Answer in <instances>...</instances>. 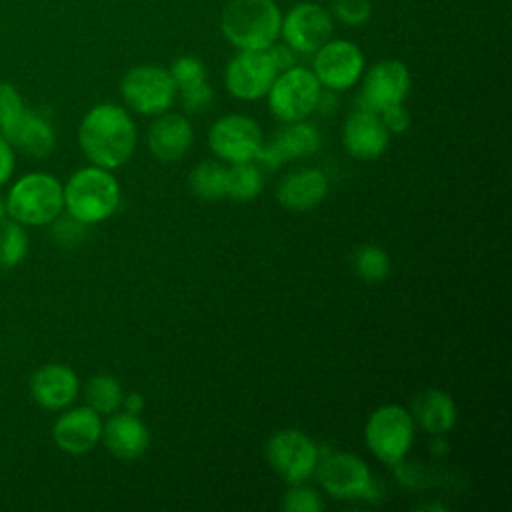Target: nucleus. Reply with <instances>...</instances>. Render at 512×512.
I'll return each instance as SVG.
<instances>
[{
  "instance_id": "nucleus-1",
  "label": "nucleus",
  "mask_w": 512,
  "mask_h": 512,
  "mask_svg": "<svg viewBox=\"0 0 512 512\" xmlns=\"http://www.w3.org/2000/svg\"><path fill=\"white\" fill-rule=\"evenodd\" d=\"M84 156L100 168L114 170L126 164L136 148V126L118 104H98L86 112L78 126Z\"/></svg>"
},
{
  "instance_id": "nucleus-2",
  "label": "nucleus",
  "mask_w": 512,
  "mask_h": 512,
  "mask_svg": "<svg viewBox=\"0 0 512 512\" xmlns=\"http://www.w3.org/2000/svg\"><path fill=\"white\" fill-rule=\"evenodd\" d=\"M282 14L274 0H230L220 16L224 38L238 50H266L280 36Z\"/></svg>"
},
{
  "instance_id": "nucleus-3",
  "label": "nucleus",
  "mask_w": 512,
  "mask_h": 512,
  "mask_svg": "<svg viewBox=\"0 0 512 512\" xmlns=\"http://www.w3.org/2000/svg\"><path fill=\"white\" fill-rule=\"evenodd\" d=\"M120 204V184L110 170L86 166L76 170L64 186V208L82 224L110 218Z\"/></svg>"
},
{
  "instance_id": "nucleus-4",
  "label": "nucleus",
  "mask_w": 512,
  "mask_h": 512,
  "mask_svg": "<svg viewBox=\"0 0 512 512\" xmlns=\"http://www.w3.org/2000/svg\"><path fill=\"white\" fill-rule=\"evenodd\" d=\"M64 210V186L46 172L22 176L8 192L6 214L24 224L40 226L54 222Z\"/></svg>"
},
{
  "instance_id": "nucleus-5",
  "label": "nucleus",
  "mask_w": 512,
  "mask_h": 512,
  "mask_svg": "<svg viewBox=\"0 0 512 512\" xmlns=\"http://www.w3.org/2000/svg\"><path fill=\"white\" fill-rule=\"evenodd\" d=\"M414 420L400 404L376 408L364 426V440L370 452L384 464H400L414 442Z\"/></svg>"
},
{
  "instance_id": "nucleus-6",
  "label": "nucleus",
  "mask_w": 512,
  "mask_h": 512,
  "mask_svg": "<svg viewBox=\"0 0 512 512\" xmlns=\"http://www.w3.org/2000/svg\"><path fill=\"white\" fill-rule=\"evenodd\" d=\"M322 94V86L312 70L304 66H292L278 72L266 98L270 112L284 124L306 120L316 108Z\"/></svg>"
},
{
  "instance_id": "nucleus-7",
  "label": "nucleus",
  "mask_w": 512,
  "mask_h": 512,
  "mask_svg": "<svg viewBox=\"0 0 512 512\" xmlns=\"http://www.w3.org/2000/svg\"><path fill=\"white\" fill-rule=\"evenodd\" d=\"M120 94L130 110L144 116H158L168 112L178 90L168 68L142 64L130 68L122 76Z\"/></svg>"
},
{
  "instance_id": "nucleus-8",
  "label": "nucleus",
  "mask_w": 512,
  "mask_h": 512,
  "mask_svg": "<svg viewBox=\"0 0 512 512\" xmlns=\"http://www.w3.org/2000/svg\"><path fill=\"white\" fill-rule=\"evenodd\" d=\"M316 474L324 492L334 498H340V500H352V498L376 500L378 498V488L372 478V472L368 464L356 454L330 452L326 456H320Z\"/></svg>"
},
{
  "instance_id": "nucleus-9",
  "label": "nucleus",
  "mask_w": 512,
  "mask_h": 512,
  "mask_svg": "<svg viewBox=\"0 0 512 512\" xmlns=\"http://www.w3.org/2000/svg\"><path fill=\"white\" fill-rule=\"evenodd\" d=\"M266 460L270 468L286 482L300 484L308 480L318 466L320 448L318 444L300 430L288 428L276 432L266 442Z\"/></svg>"
},
{
  "instance_id": "nucleus-10",
  "label": "nucleus",
  "mask_w": 512,
  "mask_h": 512,
  "mask_svg": "<svg viewBox=\"0 0 512 512\" xmlns=\"http://www.w3.org/2000/svg\"><path fill=\"white\" fill-rule=\"evenodd\" d=\"M208 144L214 156L224 162H252L264 144V134L254 118L246 114H226L212 124Z\"/></svg>"
},
{
  "instance_id": "nucleus-11",
  "label": "nucleus",
  "mask_w": 512,
  "mask_h": 512,
  "mask_svg": "<svg viewBox=\"0 0 512 512\" xmlns=\"http://www.w3.org/2000/svg\"><path fill=\"white\" fill-rule=\"evenodd\" d=\"M332 14L316 2L294 4L280 22V36L294 52L314 54L332 38Z\"/></svg>"
},
{
  "instance_id": "nucleus-12",
  "label": "nucleus",
  "mask_w": 512,
  "mask_h": 512,
  "mask_svg": "<svg viewBox=\"0 0 512 512\" xmlns=\"http://www.w3.org/2000/svg\"><path fill=\"white\" fill-rule=\"evenodd\" d=\"M312 72L320 86L340 92L352 88L364 72V54L350 40H328L314 52Z\"/></svg>"
},
{
  "instance_id": "nucleus-13",
  "label": "nucleus",
  "mask_w": 512,
  "mask_h": 512,
  "mask_svg": "<svg viewBox=\"0 0 512 512\" xmlns=\"http://www.w3.org/2000/svg\"><path fill=\"white\" fill-rule=\"evenodd\" d=\"M278 70L268 50H238L226 66L224 82L238 100H260L268 94Z\"/></svg>"
},
{
  "instance_id": "nucleus-14",
  "label": "nucleus",
  "mask_w": 512,
  "mask_h": 512,
  "mask_svg": "<svg viewBox=\"0 0 512 512\" xmlns=\"http://www.w3.org/2000/svg\"><path fill=\"white\" fill-rule=\"evenodd\" d=\"M410 72L400 60L376 62L362 78L358 108L382 112L388 106L402 104L410 92Z\"/></svg>"
},
{
  "instance_id": "nucleus-15",
  "label": "nucleus",
  "mask_w": 512,
  "mask_h": 512,
  "mask_svg": "<svg viewBox=\"0 0 512 512\" xmlns=\"http://www.w3.org/2000/svg\"><path fill=\"white\" fill-rule=\"evenodd\" d=\"M388 142L390 132L386 130L378 112L358 108L346 116L342 126V144L352 158L376 160L384 154Z\"/></svg>"
},
{
  "instance_id": "nucleus-16",
  "label": "nucleus",
  "mask_w": 512,
  "mask_h": 512,
  "mask_svg": "<svg viewBox=\"0 0 512 512\" xmlns=\"http://www.w3.org/2000/svg\"><path fill=\"white\" fill-rule=\"evenodd\" d=\"M56 446L72 456L90 452L102 438V420L96 410L86 406H76L64 412L52 428Z\"/></svg>"
},
{
  "instance_id": "nucleus-17",
  "label": "nucleus",
  "mask_w": 512,
  "mask_h": 512,
  "mask_svg": "<svg viewBox=\"0 0 512 512\" xmlns=\"http://www.w3.org/2000/svg\"><path fill=\"white\" fill-rule=\"evenodd\" d=\"M320 148V134L318 130L300 120V122H288L270 142H264L256 160L262 162L268 168H278L286 160L312 156Z\"/></svg>"
},
{
  "instance_id": "nucleus-18",
  "label": "nucleus",
  "mask_w": 512,
  "mask_h": 512,
  "mask_svg": "<svg viewBox=\"0 0 512 512\" xmlns=\"http://www.w3.org/2000/svg\"><path fill=\"white\" fill-rule=\"evenodd\" d=\"M0 130L12 148H18L36 158L48 156L56 144L52 124L44 116L26 108H22L4 126H0Z\"/></svg>"
},
{
  "instance_id": "nucleus-19",
  "label": "nucleus",
  "mask_w": 512,
  "mask_h": 512,
  "mask_svg": "<svg viewBox=\"0 0 512 512\" xmlns=\"http://www.w3.org/2000/svg\"><path fill=\"white\" fill-rule=\"evenodd\" d=\"M78 388L80 382L76 372L70 366L56 362L40 366L30 380L32 398L46 410H60L72 404L78 396Z\"/></svg>"
},
{
  "instance_id": "nucleus-20",
  "label": "nucleus",
  "mask_w": 512,
  "mask_h": 512,
  "mask_svg": "<svg viewBox=\"0 0 512 512\" xmlns=\"http://www.w3.org/2000/svg\"><path fill=\"white\" fill-rule=\"evenodd\" d=\"M110 454L122 460H134L142 456L150 442V432L138 414L116 412L102 422V438Z\"/></svg>"
},
{
  "instance_id": "nucleus-21",
  "label": "nucleus",
  "mask_w": 512,
  "mask_h": 512,
  "mask_svg": "<svg viewBox=\"0 0 512 512\" xmlns=\"http://www.w3.org/2000/svg\"><path fill=\"white\" fill-rule=\"evenodd\" d=\"M194 132L182 114H158L148 128V148L160 162L180 160L192 146Z\"/></svg>"
},
{
  "instance_id": "nucleus-22",
  "label": "nucleus",
  "mask_w": 512,
  "mask_h": 512,
  "mask_svg": "<svg viewBox=\"0 0 512 512\" xmlns=\"http://www.w3.org/2000/svg\"><path fill=\"white\" fill-rule=\"evenodd\" d=\"M328 194V178L322 170L302 168L286 178L276 188L278 202L292 212H308L316 208Z\"/></svg>"
},
{
  "instance_id": "nucleus-23",
  "label": "nucleus",
  "mask_w": 512,
  "mask_h": 512,
  "mask_svg": "<svg viewBox=\"0 0 512 512\" xmlns=\"http://www.w3.org/2000/svg\"><path fill=\"white\" fill-rule=\"evenodd\" d=\"M410 414L414 424H418L422 430L434 436H442L448 430H452L458 418V410L452 396L436 388H428L416 394L412 400Z\"/></svg>"
},
{
  "instance_id": "nucleus-24",
  "label": "nucleus",
  "mask_w": 512,
  "mask_h": 512,
  "mask_svg": "<svg viewBox=\"0 0 512 512\" xmlns=\"http://www.w3.org/2000/svg\"><path fill=\"white\" fill-rule=\"evenodd\" d=\"M190 190L202 200H218L226 196V166L216 160H204L194 166L188 176Z\"/></svg>"
},
{
  "instance_id": "nucleus-25",
  "label": "nucleus",
  "mask_w": 512,
  "mask_h": 512,
  "mask_svg": "<svg viewBox=\"0 0 512 512\" xmlns=\"http://www.w3.org/2000/svg\"><path fill=\"white\" fill-rule=\"evenodd\" d=\"M122 396H124V392H122L120 382L114 376H108V374L92 376L86 382V388H84L86 404L92 410H96L98 414L116 412L122 404Z\"/></svg>"
},
{
  "instance_id": "nucleus-26",
  "label": "nucleus",
  "mask_w": 512,
  "mask_h": 512,
  "mask_svg": "<svg viewBox=\"0 0 512 512\" xmlns=\"http://www.w3.org/2000/svg\"><path fill=\"white\" fill-rule=\"evenodd\" d=\"M260 170L252 162H238L226 168V196L238 202H248L262 192Z\"/></svg>"
},
{
  "instance_id": "nucleus-27",
  "label": "nucleus",
  "mask_w": 512,
  "mask_h": 512,
  "mask_svg": "<svg viewBox=\"0 0 512 512\" xmlns=\"http://www.w3.org/2000/svg\"><path fill=\"white\" fill-rule=\"evenodd\" d=\"M28 252V234L12 218H0V268H14Z\"/></svg>"
},
{
  "instance_id": "nucleus-28",
  "label": "nucleus",
  "mask_w": 512,
  "mask_h": 512,
  "mask_svg": "<svg viewBox=\"0 0 512 512\" xmlns=\"http://www.w3.org/2000/svg\"><path fill=\"white\" fill-rule=\"evenodd\" d=\"M354 268L364 280H382L390 274V258L378 246H362L354 256Z\"/></svg>"
},
{
  "instance_id": "nucleus-29",
  "label": "nucleus",
  "mask_w": 512,
  "mask_h": 512,
  "mask_svg": "<svg viewBox=\"0 0 512 512\" xmlns=\"http://www.w3.org/2000/svg\"><path fill=\"white\" fill-rule=\"evenodd\" d=\"M168 70H170V76H172L178 92L206 82V68L196 56L176 58Z\"/></svg>"
},
{
  "instance_id": "nucleus-30",
  "label": "nucleus",
  "mask_w": 512,
  "mask_h": 512,
  "mask_svg": "<svg viewBox=\"0 0 512 512\" xmlns=\"http://www.w3.org/2000/svg\"><path fill=\"white\" fill-rule=\"evenodd\" d=\"M282 508L286 512H320L324 508V502L314 488L302 486L300 482L292 484V488L284 494Z\"/></svg>"
},
{
  "instance_id": "nucleus-31",
  "label": "nucleus",
  "mask_w": 512,
  "mask_h": 512,
  "mask_svg": "<svg viewBox=\"0 0 512 512\" xmlns=\"http://www.w3.org/2000/svg\"><path fill=\"white\" fill-rule=\"evenodd\" d=\"M330 8L332 14L346 26H362L372 14L370 0H332Z\"/></svg>"
},
{
  "instance_id": "nucleus-32",
  "label": "nucleus",
  "mask_w": 512,
  "mask_h": 512,
  "mask_svg": "<svg viewBox=\"0 0 512 512\" xmlns=\"http://www.w3.org/2000/svg\"><path fill=\"white\" fill-rule=\"evenodd\" d=\"M180 98H182V106H184L186 112L200 114L204 108L210 106V102L214 98V92H212V86L208 82H202V84H198L194 88L182 90Z\"/></svg>"
},
{
  "instance_id": "nucleus-33",
  "label": "nucleus",
  "mask_w": 512,
  "mask_h": 512,
  "mask_svg": "<svg viewBox=\"0 0 512 512\" xmlns=\"http://www.w3.org/2000/svg\"><path fill=\"white\" fill-rule=\"evenodd\" d=\"M22 108H24V102L20 92L12 84L0 80V126H4Z\"/></svg>"
},
{
  "instance_id": "nucleus-34",
  "label": "nucleus",
  "mask_w": 512,
  "mask_h": 512,
  "mask_svg": "<svg viewBox=\"0 0 512 512\" xmlns=\"http://www.w3.org/2000/svg\"><path fill=\"white\" fill-rule=\"evenodd\" d=\"M380 118L386 126V130L390 134H402L408 130L410 126V112L406 110L404 102L402 104H394V106H388L386 110L380 112Z\"/></svg>"
},
{
  "instance_id": "nucleus-35",
  "label": "nucleus",
  "mask_w": 512,
  "mask_h": 512,
  "mask_svg": "<svg viewBox=\"0 0 512 512\" xmlns=\"http://www.w3.org/2000/svg\"><path fill=\"white\" fill-rule=\"evenodd\" d=\"M266 50H268V54H270V58H272V62H274L278 72L288 70V68H292L296 64V52L288 44H276L274 42Z\"/></svg>"
},
{
  "instance_id": "nucleus-36",
  "label": "nucleus",
  "mask_w": 512,
  "mask_h": 512,
  "mask_svg": "<svg viewBox=\"0 0 512 512\" xmlns=\"http://www.w3.org/2000/svg\"><path fill=\"white\" fill-rule=\"evenodd\" d=\"M14 164H16L14 148L8 144L4 136H0V186H4L10 180L14 172Z\"/></svg>"
},
{
  "instance_id": "nucleus-37",
  "label": "nucleus",
  "mask_w": 512,
  "mask_h": 512,
  "mask_svg": "<svg viewBox=\"0 0 512 512\" xmlns=\"http://www.w3.org/2000/svg\"><path fill=\"white\" fill-rule=\"evenodd\" d=\"M120 406H124V412L140 414L144 410V398L138 392H128L126 396H122V404Z\"/></svg>"
},
{
  "instance_id": "nucleus-38",
  "label": "nucleus",
  "mask_w": 512,
  "mask_h": 512,
  "mask_svg": "<svg viewBox=\"0 0 512 512\" xmlns=\"http://www.w3.org/2000/svg\"><path fill=\"white\" fill-rule=\"evenodd\" d=\"M4 214H6V202L0 198V218H4Z\"/></svg>"
}]
</instances>
